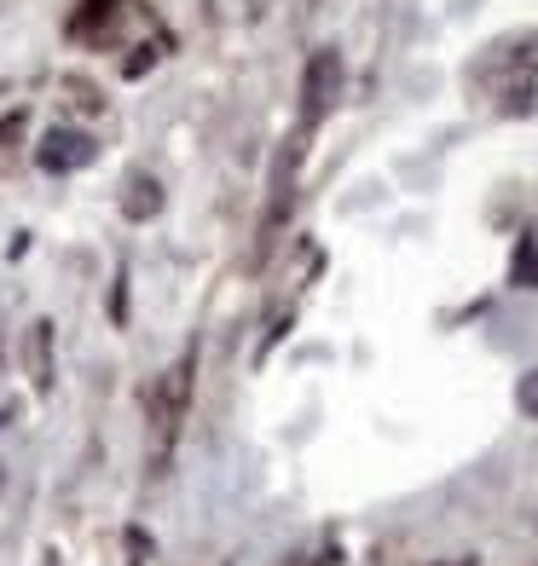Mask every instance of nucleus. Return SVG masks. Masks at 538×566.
Instances as JSON below:
<instances>
[{"label":"nucleus","instance_id":"nucleus-1","mask_svg":"<svg viewBox=\"0 0 538 566\" xmlns=\"http://www.w3.org/2000/svg\"><path fill=\"white\" fill-rule=\"evenodd\" d=\"M192 365L197 353H186L179 365L157 381V399H151V474L168 469L174 440H179V422H186V394H192Z\"/></svg>","mask_w":538,"mask_h":566},{"label":"nucleus","instance_id":"nucleus-4","mask_svg":"<svg viewBox=\"0 0 538 566\" xmlns=\"http://www.w3.org/2000/svg\"><path fill=\"white\" fill-rule=\"evenodd\" d=\"M249 12H255V18H261V12H267V0H249Z\"/></svg>","mask_w":538,"mask_h":566},{"label":"nucleus","instance_id":"nucleus-3","mask_svg":"<svg viewBox=\"0 0 538 566\" xmlns=\"http://www.w3.org/2000/svg\"><path fill=\"white\" fill-rule=\"evenodd\" d=\"M516 399H521L527 417H538V370H532V376H521V394H516Z\"/></svg>","mask_w":538,"mask_h":566},{"label":"nucleus","instance_id":"nucleus-2","mask_svg":"<svg viewBox=\"0 0 538 566\" xmlns=\"http://www.w3.org/2000/svg\"><path fill=\"white\" fill-rule=\"evenodd\" d=\"M337 93H342V59L330 53H313V64H307V87H301V127H319L330 116V105H337Z\"/></svg>","mask_w":538,"mask_h":566}]
</instances>
